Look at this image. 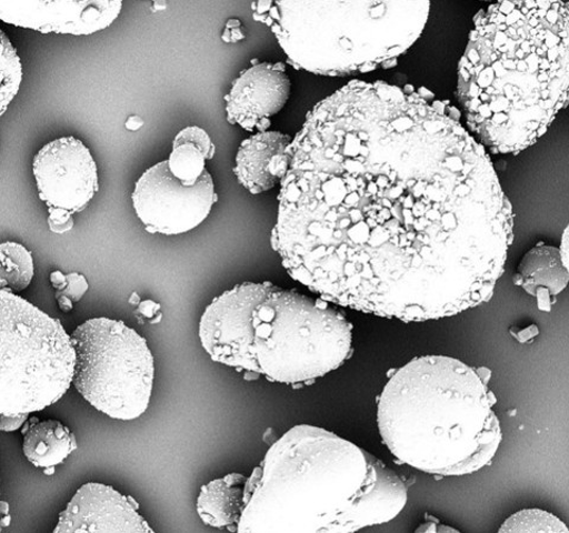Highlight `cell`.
Masks as SVG:
<instances>
[{
    "mask_svg": "<svg viewBox=\"0 0 569 533\" xmlns=\"http://www.w3.org/2000/svg\"><path fill=\"white\" fill-rule=\"evenodd\" d=\"M378 462L320 426L296 425L247 477L237 532L341 533L376 486Z\"/></svg>",
    "mask_w": 569,
    "mask_h": 533,
    "instance_id": "5b68a950",
    "label": "cell"
},
{
    "mask_svg": "<svg viewBox=\"0 0 569 533\" xmlns=\"http://www.w3.org/2000/svg\"><path fill=\"white\" fill-rule=\"evenodd\" d=\"M53 532H153L133 497L98 483L83 485Z\"/></svg>",
    "mask_w": 569,
    "mask_h": 533,
    "instance_id": "4fadbf2b",
    "label": "cell"
},
{
    "mask_svg": "<svg viewBox=\"0 0 569 533\" xmlns=\"http://www.w3.org/2000/svg\"><path fill=\"white\" fill-rule=\"evenodd\" d=\"M142 127H144V120H142L139 115L130 117L127 121V124H124V128L132 132L140 130Z\"/></svg>",
    "mask_w": 569,
    "mask_h": 533,
    "instance_id": "f1b7e54d",
    "label": "cell"
},
{
    "mask_svg": "<svg viewBox=\"0 0 569 533\" xmlns=\"http://www.w3.org/2000/svg\"><path fill=\"white\" fill-rule=\"evenodd\" d=\"M23 81V66L20 56L0 29V117L9 109L10 103L20 92Z\"/></svg>",
    "mask_w": 569,
    "mask_h": 533,
    "instance_id": "d6986e66",
    "label": "cell"
},
{
    "mask_svg": "<svg viewBox=\"0 0 569 533\" xmlns=\"http://www.w3.org/2000/svg\"><path fill=\"white\" fill-rule=\"evenodd\" d=\"M241 71L224 97L227 121L247 132H267L272 118L291 95V80L283 63L259 62Z\"/></svg>",
    "mask_w": 569,
    "mask_h": 533,
    "instance_id": "8fae6325",
    "label": "cell"
},
{
    "mask_svg": "<svg viewBox=\"0 0 569 533\" xmlns=\"http://www.w3.org/2000/svg\"><path fill=\"white\" fill-rule=\"evenodd\" d=\"M568 228L565 230V234H563V239H562V242L560 244V254H561V258L565 262L566 265H568Z\"/></svg>",
    "mask_w": 569,
    "mask_h": 533,
    "instance_id": "4dcf8cb0",
    "label": "cell"
},
{
    "mask_svg": "<svg viewBox=\"0 0 569 533\" xmlns=\"http://www.w3.org/2000/svg\"><path fill=\"white\" fill-rule=\"evenodd\" d=\"M32 171L40 199L49 208L81 212L99 191L96 160L76 137L49 142L34 155Z\"/></svg>",
    "mask_w": 569,
    "mask_h": 533,
    "instance_id": "30bf717a",
    "label": "cell"
},
{
    "mask_svg": "<svg viewBox=\"0 0 569 533\" xmlns=\"http://www.w3.org/2000/svg\"><path fill=\"white\" fill-rule=\"evenodd\" d=\"M76 360L59 319L0 290V414L29 415L60 401L73 383Z\"/></svg>",
    "mask_w": 569,
    "mask_h": 533,
    "instance_id": "52a82bcc",
    "label": "cell"
},
{
    "mask_svg": "<svg viewBox=\"0 0 569 533\" xmlns=\"http://www.w3.org/2000/svg\"><path fill=\"white\" fill-rule=\"evenodd\" d=\"M73 383L83 399L114 420L132 421L148 411L154 360L146 338L120 320H87L73 334Z\"/></svg>",
    "mask_w": 569,
    "mask_h": 533,
    "instance_id": "ba28073f",
    "label": "cell"
},
{
    "mask_svg": "<svg viewBox=\"0 0 569 533\" xmlns=\"http://www.w3.org/2000/svg\"><path fill=\"white\" fill-rule=\"evenodd\" d=\"M23 451L34 467H57L78 449L73 433L56 420L32 418L23 429Z\"/></svg>",
    "mask_w": 569,
    "mask_h": 533,
    "instance_id": "e0dca14e",
    "label": "cell"
},
{
    "mask_svg": "<svg viewBox=\"0 0 569 533\" xmlns=\"http://www.w3.org/2000/svg\"><path fill=\"white\" fill-rule=\"evenodd\" d=\"M88 281L82 274L70 273L67 275V286L62 292H58L73 302H78L88 291Z\"/></svg>",
    "mask_w": 569,
    "mask_h": 533,
    "instance_id": "cb8c5ba5",
    "label": "cell"
},
{
    "mask_svg": "<svg viewBox=\"0 0 569 533\" xmlns=\"http://www.w3.org/2000/svg\"><path fill=\"white\" fill-rule=\"evenodd\" d=\"M50 282L53 289L58 290V292H62L67 286V275L60 271L52 272L50 274Z\"/></svg>",
    "mask_w": 569,
    "mask_h": 533,
    "instance_id": "83f0119b",
    "label": "cell"
},
{
    "mask_svg": "<svg viewBox=\"0 0 569 533\" xmlns=\"http://www.w3.org/2000/svg\"><path fill=\"white\" fill-rule=\"evenodd\" d=\"M187 142L188 144L198 147L207 160L216 155V144H213L209 134L199 127H188L183 129L180 133L176 134L172 145L187 144Z\"/></svg>",
    "mask_w": 569,
    "mask_h": 533,
    "instance_id": "7402d4cb",
    "label": "cell"
},
{
    "mask_svg": "<svg viewBox=\"0 0 569 533\" xmlns=\"http://www.w3.org/2000/svg\"><path fill=\"white\" fill-rule=\"evenodd\" d=\"M569 280L559 248L539 243L525 254L516 271L513 283L538 299L541 310L549 311L550 298L560 294Z\"/></svg>",
    "mask_w": 569,
    "mask_h": 533,
    "instance_id": "5bb4252c",
    "label": "cell"
},
{
    "mask_svg": "<svg viewBox=\"0 0 569 533\" xmlns=\"http://www.w3.org/2000/svg\"><path fill=\"white\" fill-rule=\"evenodd\" d=\"M247 477L230 473L201 489L196 509L206 525L237 532L244 505Z\"/></svg>",
    "mask_w": 569,
    "mask_h": 533,
    "instance_id": "2e32d148",
    "label": "cell"
},
{
    "mask_svg": "<svg viewBox=\"0 0 569 533\" xmlns=\"http://www.w3.org/2000/svg\"><path fill=\"white\" fill-rule=\"evenodd\" d=\"M207 159L202 151L192 144L172 145L167 159L170 172L184 184L192 185L207 172Z\"/></svg>",
    "mask_w": 569,
    "mask_h": 533,
    "instance_id": "ffe728a7",
    "label": "cell"
},
{
    "mask_svg": "<svg viewBox=\"0 0 569 533\" xmlns=\"http://www.w3.org/2000/svg\"><path fill=\"white\" fill-rule=\"evenodd\" d=\"M48 225L52 233L66 234L74 228L73 213L57 208H49Z\"/></svg>",
    "mask_w": 569,
    "mask_h": 533,
    "instance_id": "603a6c76",
    "label": "cell"
},
{
    "mask_svg": "<svg viewBox=\"0 0 569 533\" xmlns=\"http://www.w3.org/2000/svg\"><path fill=\"white\" fill-rule=\"evenodd\" d=\"M459 109L426 87L352 80L287 149L271 244L331 304L403 323L492 298L513 211Z\"/></svg>",
    "mask_w": 569,
    "mask_h": 533,
    "instance_id": "6da1fadb",
    "label": "cell"
},
{
    "mask_svg": "<svg viewBox=\"0 0 569 533\" xmlns=\"http://www.w3.org/2000/svg\"><path fill=\"white\" fill-rule=\"evenodd\" d=\"M252 10L296 70L345 78L396 67L420 39L431 3L264 0Z\"/></svg>",
    "mask_w": 569,
    "mask_h": 533,
    "instance_id": "8992f818",
    "label": "cell"
},
{
    "mask_svg": "<svg viewBox=\"0 0 569 533\" xmlns=\"http://www.w3.org/2000/svg\"><path fill=\"white\" fill-rule=\"evenodd\" d=\"M57 299L62 312L69 313L71 310H73V301H71L69 298L58 293Z\"/></svg>",
    "mask_w": 569,
    "mask_h": 533,
    "instance_id": "f546056e",
    "label": "cell"
},
{
    "mask_svg": "<svg viewBox=\"0 0 569 533\" xmlns=\"http://www.w3.org/2000/svg\"><path fill=\"white\" fill-rule=\"evenodd\" d=\"M162 319L163 314L159 312L154 318L151 319V324H159L162 322Z\"/></svg>",
    "mask_w": 569,
    "mask_h": 533,
    "instance_id": "e575fe53",
    "label": "cell"
},
{
    "mask_svg": "<svg viewBox=\"0 0 569 533\" xmlns=\"http://www.w3.org/2000/svg\"><path fill=\"white\" fill-rule=\"evenodd\" d=\"M292 139L278 131H267L243 140L233 169L239 183L252 194L273 189L279 182L270 172L272 158L287 151Z\"/></svg>",
    "mask_w": 569,
    "mask_h": 533,
    "instance_id": "9a60e30c",
    "label": "cell"
},
{
    "mask_svg": "<svg viewBox=\"0 0 569 533\" xmlns=\"http://www.w3.org/2000/svg\"><path fill=\"white\" fill-rule=\"evenodd\" d=\"M500 532L568 533L569 530L553 513L538 509H529L510 515L500 527Z\"/></svg>",
    "mask_w": 569,
    "mask_h": 533,
    "instance_id": "44dd1931",
    "label": "cell"
},
{
    "mask_svg": "<svg viewBox=\"0 0 569 533\" xmlns=\"http://www.w3.org/2000/svg\"><path fill=\"white\" fill-rule=\"evenodd\" d=\"M46 474L52 475L56 474V467H49L43 470Z\"/></svg>",
    "mask_w": 569,
    "mask_h": 533,
    "instance_id": "d590c367",
    "label": "cell"
},
{
    "mask_svg": "<svg viewBox=\"0 0 569 533\" xmlns=\"http://www.w3.org/2000/svg\"><path fill=\"white\" fill-rule=\"evenodd\" d=\"M160 311V305L153 300L140 301L138 305V312L148 319L154 318Z\"/></svg>",
    "mask_w": 569,
    "mask_h": 533,
    "instance_id": "4316f807",
    "label": "cell"
},
{
    "mask_svg": "<svg viewBox=\"0 0 569 533\" xmlns=\"http://www.w3.org/2000/svg\"><path fill=\"white\" fill-rule=\"evenodd\" d=\"M6 519H10L8 504L0 502V530H2V527L7 525Z\"/></svg>",
    "mask_w": 569,
    "mask_h": 533,
    "instance_id": "1f68e13d",
    "label": "cell"
},
{
    "mask_svg": "<svg viewBox=\"0 0 569 533\" xmlns=\"http://www.w3.org/2000/svg\"><path fill=\"white\" fill-rule=\"evenodd\" d=\"M199 333L213 362L293 386L325 378L352 354L342 310L269 281L243 282L213 299Z\"/></svg>",
    "mask_w": 569,
    "mask_h": 533,
    "instance_id": "3957f363",
    "label": "cell"
},
{
    "mask_svg": "<svg viewBox=\"0 0 569 533\" xmlns=\"http://www.w3.org/2000/svg\"><path fill=\"white\" fill-rule=\"evenodd\" d=\"M29 415H4L0 414V431L14 432L26 424Z\"/></svg>",
    "mask_w": 569,
    "mask_h": 533,
    "instance_id": "484cf974",
    "label": "cell"
},
{
    "mask_svg": "<svg viewBox=\"0 0 569 533\" xmlns=\"http://www.w3.org/2000/svg\"><path fill=\"white\" fill-rule=\"evenodd\" d=\"M495 404L477 369L447 355H421L383 388L380 435L405 465L432 475H470L488 466L501 446Z\"/></svg>",
    "mask_w": 569,
    "mask_h": 533,
    "instance_id": "277c9868",
    "label": "cell"
},
{
    "mask_svg": "<svg viewBox=\"0 0 569 533\" xmlns=\"http://www.w3.org/2000/svg\"><path fill=\"white\" fill-rule=\"evenodd\" d=\"M219 195L207 171L192 185L178 181L167 160L141 174L132 193L137 217L151 234L182 235L201 225Z\"/></svg>",
    "mask_w": 569,
    "mask_h": 533,
    "instance_id": "9c48e42d",
    "label": "cell"
},
{
    "mask_svg": "<svg viewBox=\"0 0 569 533\" xmlns=\"http://www.w3.org/2000/svg\"><path fill=\"white\" fill-rule=\"evenodd\" d=\"M246 39V34L243 32V28L238 18H231L226 24V28L222 33V41L224 43H238Z\"/></svg>",
    "mask_w": 569,
    "mask_h": 533,
    "instance_id": "d4e9b609",
    "label": "cell"
},
{
    "mask_svg": "<svg viewBox=\"0 0 569 533\" xmlns=\"http://www.w3.org/2000/svg\"><path fill=\"white\" fill-rule=\"evenodd\" d=\"M34 274L32 254L17 242L0 243V290L11 293L29 288Z\"/></svg>",
    "mask_w": 569,
    "mask_h": 533,
    "instance_id": "ac0fdd59",
    "label": "cell"
},
{
    "mask_svg": "<svg viewBox=\"0 0 569 533\" xmlns=\"http://www.w3.org/2000/svg\"><path fill=\"white\" fill-rule=\"evenodd\" d=\"M130 304L133 306H138L140 304V298L137 293H133L130 298Z\"/></svg>",
    "mask_w": 569,
    "mask_h": 533,
    "instance_id": "836d02e7",
    "label": "cell"
},
{
    "mask_svg": "<svg viewBox=\"0 0 569 533\" xmlns=\"http://www.w3.org/2000/svg\"><path fill=\"white\" fill-rule=\"evenodd\" d=\"M122 3L0 2V21L42 33L88 36L110 28Z\"/></svg>",
    "mask_w": 569,
    "mask_h": 533,
    "instance_id": "7c38bea8",
    "label": "cell"
},
{
    "mask_svg": "<svg viewBox=\"0 0 569 533\" xmlns=\"http://www.w3.org/2000/svg\"><path fill=\"white\" fill-rule=\"evenodd\" d=\"M152 7L157 11H162V10H166L168 8V4L164 3V2H153Z\"/></svg>",
    "mask_w": 569,
    "mask_h": 533,
    "instance_id": "d6a6232c",
    "label": "cell"
},
{
    "mask_svg": "<svg viewBox=\"0 0 569 533\" xmlns=\"http://www.w3.org/2000/svg\"><path fill=\"white\" fill-rule=\"evenodd\" d=\"M569 6L516 0L480 10L457 71L466 129L491 154L537 144L568 103Z\"/></svg>",
    "mask_w": 569,
    "mask_h": 533,
    "instance_id": "7a4b0ae2",
    "label": "cell"
}]
</instances>
